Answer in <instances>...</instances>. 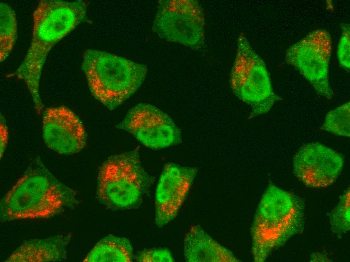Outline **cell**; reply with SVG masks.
I'll use <instances>...</instances> for the list:
<instances>
[{"mask_svg":"<svg viewBox=\"0 0 350 262\" xmlns=\"http://www.w3.org/2000/svg\"><path fill=\"white\" fill-rule=\"evenodd\" d=\"M86 8L83 1L41 0L34 12L31 43L14 75L26 84L39 114L44 109L39 83L46 57L53 45L86 20Z\"/></svg>","mask_w":350,"mask_h":262,"instance_id":"obj_1","label":"cell"},{"mask_svg":"<svg viewBox=\"0 0 350 262\" xmlns=\"http://www.w3.org/2000/svg\"><path fill=\"white\" fill-rule=\"evenodd\" d=\"M77 204L75 191L58 180L37 157L2 199L1 219L50 218Z\"/></svg>","mask_w":350,"mask_h":262,"instance_id":"obj_2","label":"cell"},{"mask_svg":"<svg viewBox=\"0 0 350 262\" xmlns=\"http://www.w3.org/2000/svg\"><path fill=\"white\" fill-rule=\"evenodd\" d=\"M304 209L294 195L270 184L261 196L251 227L254 261L263 262L274 250L301 232Z\"/></svg>","mask_w":350,"mask_h":262,"instance_id":"obj_3","label":"cell"},{"mask_svg":"<svg viewBox=\"0 0 350 262\" xmlns=\"http://www.w3.org/2000/svg\"><path fill=\"white\" fill-rule=\"evenodd\" d=\"M81 69L93 95L110 110L138 90L147 72L145 64L93 49L85 51Z\"/></svg>","mask_w":350,"mask_h":262,"instance_id":"obj_4","label":"cell"},{"mask_svg":"<svg viewBox=\"0 0 350 262\" xmlns=\"http://www.w3.org/2000/svg\"><path fill=\"white\" fill-rule=\"evenodd\" d=\"M152 180L141 165L137 149L114 155L100 168L97 198L113 210L137 208L143 202Z\"/></svg>","mask_w":350,"mask_h":262,"instance_id":"obj_5","label":"cell"},{"mask_svg":"<svg viewBox=\"0 0 350 262\" xmlns=\"http://www.w3.org/2000/svg\"><path fill=\"white\" fill-rule=\"evenodd\" d=\"M229 82L234 95L250 107L249 118L267 113L283 99L274 91L264 61L242 33L237 39Z\"/></svg>","mask_w":350,"mask_h":262,"instance_id":"obj_6","label":"cell"},{"mask_svg":"<svg viewBox=\"0 0 350 262\" xmlns=\"http://www.w3.org/2000/svg\"><path fill=\"white\" fill-rule=\"evenodd\" d=\"M152 30L167 41L200 49L205 42L203 9L195 0L160 1Z\"/></svg>","mask_w":350,"mask_h":262,"instance_id":"obj_7","label":"cell"},{"mask_svg":"<svg viewBox=\"0 0 350 262\" xmlns=\"http://www.w3.org/2000/svg\"><path fill=\"white\" fill-rule=\"evenodd\" d=\"M332 46L329 33L314 30L287 50L286 62L296 68L318 94L331 99L333 91L329 81Z\"/></svg>","mask_w":350,"mask_h":262,"instance_id":"obj_8","label":"cell"},{"mask_svg":"<svg viewBox=\"0 0 350 262\" xmlns=\"http://www.w3.org/2000/svg\"><path fill=\"white\" fill-rule=\"evenodd\" d=\"M117 127L153 149L166 148L182 142L181 130L172 118L150 104L139 103L131 108Z\"/></svg>","mask_w":350,"mask_h":262,"instance_id":"obj_9","label":"cell"},{"mask_svg":"<svg viewBox=\"0 0 350 262\" xmlns=\"http://www.w3.org/2000/svg\"><path fill=\"white\" fill-rule=\"evenodd\" d=\"M344 165L342 156L336 151L319 143L303 145L294 155L295 175L310 187L323 188L333 183Z\"/></svg>","mask_w":350,"mask_h":262,"instance_id":"obj_10","label":"cell"},{"mask_svg":"<svg viewBox=\"0 0 350 262\" xmlns=\"http://www.w3.org/2000/svg\"><path fill=\"white\" fill-rule=\"evenodd\" d=\"M198 172L194 167L166 163L155 190V223L158 227L166 225L178 215Z\"/></svg>","mask_w":350,"mask_h":262,"instance_id":"obj_11","label":"cell"},{"mask_svg":"<svg viewBox=\"0 0 350 262\" xmlns=\"http://www.w3.org/2000/svg\"><path fill=\"white\" fill-rule=\"evenodd\" d=\"M45 144L61 155L80 152L86 145V135L79 117L63 106L47 108L42 121Z\"/></svg>","mask_w":350,"mask_h":262,"instance_id":"obj_12","label":"cell"},{"mask_svg":"<svg viewBox=\"0 0 350 262\" xmlns=\"http://www.w3.org/2000/svg\"><path fill=\"white\" fill-rule=\"evenodd\" d=\"M184 255L189 262H235L239 259L199 225L193 226L184 240Z\"/></svg>","mask_w":350,"mask_h":262,"instance_id":"obj_13","label":"cell"},{"mask_svg":"<svg viewBox=\"0 0 350 262\" xmlns=\"http://www.w3.org/2000/svg\"><path fill=\"white\" fill-rule=\"evenodd\" d=\"M71 235H58L26 241L7 259V262L60 261L66 258Z\"/></svg>","mask_w":350,"mask_h":262,"instance_id":"obj_14","label":"cell"},{"mask_svg":"<svg viewBox=\"0 0 350 262\" xmlns=\"http://www.w3.org/2000/svg\"><path fill=\"white\" fill-rule=\"evenodd\" d=\"M133 248L128 239L110 235L95 245L83 261L129 262L133 261Z\"/></svg>","mask_w":350,"mask_h":262,"instance_id":"obj_15","label":"cell"},{"mask_svg":"<svg viewBox=\"0 0 350 262\" xmlns=\"http://www.w3.org/2000/svg\"><path fill=\"white\" fill-rule=\"evenodd\" d=\"M0 60H5L12 51L17 36V23L15 13L7 4L0 3Z\"/></svg>","mask_w":350,"mask_h":262,"instance_id":"obj_16","label":"cell"},{"mask_svg":"<svg viewBox=\"0 0 350 262\" xmlns=\"http://www.w3.org/2000/svg\"><path fill=\"white\" fill-rule=\"evenodd\" d=\"M349 115L348 101L328 112L321 128L338 136L349 137Z\"/></svg>","mask_w":350,"mask_h":262,"instance_id":"obj_17","label":"cell"},{"mask_svg":"<svg viewBox=\"0 0 350 262\" xmlns=\"http://www.w3.org/2000/svg\"><path fill=\"white\" fill-rule=\"evenodd\" d=\"M331 228L337 233H346L349 230V188L344 191L330 216Z\"/></svg>","mask_w":350,"mask_h":262,"instance_id":"obj_18","label":"cell"},{"mask_svg":"<svg viewBox=\"0 0 350 262\" xmlns=\"http://www.w3.org/2000/svg\"><path fill=\"white\" fill-rule=\"evenodd\" d=\"M341 34L337 46V57L340 67L346 72L350 68V25L341 23Z\"/></svg>","mask_w":350,"mask_h":262,"instance_id":"obj_19","label":"cell"},{"mask_svg":"<svg viewBox=\"0 0 350 262\" xmlns=\"http://www.w3.org/2000/svg\"><path fill=\"white\" fill-rule=\"evenodd\" d=\"M139 262H172L174 258L171 252L165 247L146 249L138 252L135 257Z\"/></svg>","mask_w":350,"mask_h":262,"instance_id":"obj_20","label":"cell"},{"mask_svg":"<svg viewBox=\"0 0 350 262\" xmlns=\"http://www.w3.org/2000/svg\"><path fill=\"white\" fill-rule=\"evenodd\" d=\"M1 158H2L7 146L8 133L4 119H1Z\"/></svg>","mask_w":350,"mask_h":262,"instance_id":"obj_21","label":"cell"}]
</instances>
